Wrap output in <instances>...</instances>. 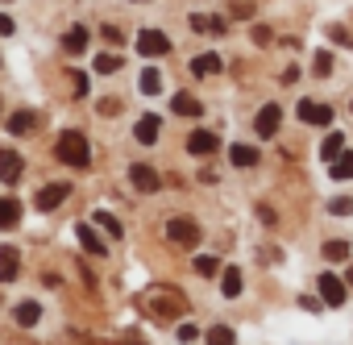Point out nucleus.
<instances>
[{"instance_id":"11","label":"nucleus","mask_w":353,"mask_h":345,"mask_svg":"<svg viewBox=\"0 0 353 345\" xmlns=\"http://www.w3.org/2000/svg\"><path fill=\"white\" fill-rule=\"evenodd\" d=\"M21 270V254L13 246H0V283H13Z\"/></svg>"},{"instance_id":"24","label":"nucleus","mask_w":353,"mask_h":345,"mask_svg":"<svg viewBox=\"0 0 353 345\" xmlns=\"http://www.w3.org/2000/svg\"><path fill=\"white\" fill-rule=\"evenodd\" d=\"M92 225H100L108 237H121V233H125V229H121V221H117L112 213H96V217H92Z\"/></svg>"},{"instance_id":"17","label":"nucleus","mask_w":353,"mask_h":345,"mask_svg":"<svg viewBox=\"0 0 353 345\" xmlns=\"http://www.w3.org/2000/svg\"><path fill=\"white\" fill-rule=\"evenodd\" d=\"M170 108L179 112V117H200V112H204V104H200L196 96H188V92H179V96H174V100H170Z\"/></svg>"},{"instance_id":"20","label":"nucleus","mask_w":353,"mask_h":345,"mask_svg":"<svg viewBox=\"0 0 353 345\" xmlns=\"http://www.w3.org/2000/svg\"><path fill=\"white\" fill-rule=\"evenodd\" d=\"M328 175H332L336 184H345V179H353V154H341L336 162H328Z\"/></svg>"},{"instance_id":"21","label":"nucleus","mask_w":353,"mask_h":345,"mask_svg":"<svg viewBox=\"0 0 353 345\" xmlns=\"http://www.w3.org/2000/svg\"><path fill=\"white\" fill-rule=\"evenodd\" d=\"M225 63H221V55H200V59H192V71L196 75H216Z\"/></svg>"},{"instance_id":"37","label":"nucleus","mask_w":353,"mask_h":345,"mask_svg":"<svg viewBox=\"0 0 353 345\" xmlns=\"http://www.w3.org/2000/svg\"><path fill=\"white\" fill-rule=\"evenodd\" d=\"M254 42H258V46H266V42H270V30H266V26H258V30H254Z\"/></svg>"},{"instance_id":"26","label":"nucleus","mask_w":353,"mask_h":345,"mask_svg":"<svg viewBox=\"0 0 353 345\" xmlns=\"http://www.w3.org/2000/svg\"><path fill=\"white\" fill-rule=\"evenodd\" d=\"M324 258L328 262H345L349 258V241H324Z\"/></svg>"},{"instance_id":"4","label":"nucleus","mask_w":353,"mask_h":345,"mask_svg":"<svg viewBox=\"0 0 353 345\" xmlns=\"http://www.w3.org/2000/svg\"><path fill=\"white\" fill-rule=\"evenodd\" d=\"M129 184H133L137 192H145V196H154V192L162 188L158 170H154V166H145V162H133V166H129Z\"/></svg>"},{"instance_id":"38","label":"nucleus","mask_w":353,"mask_h":345,"mask_svg":"<svg viewBox=\"0 0 353 345\" xmlns=\"http://www.w3.org/2000/svg\"><path fill=\"white\" fill-rule=\"evenodd\" d=\"M349 287H353V266H349Z\"/></svg>"},{"instance_id":"7","label":"nucleus","mask_w":353,"mask_h":345,"mask_svg":"<svg viewBox=\"0 0 353 345\" xmlns=\"http://www.w3.org/2000/svg\"><path fill=\"white\" fill-rule=\"evenodd\" d=\"M21 170H26V162H21V154L17 150H0V184H17L21 179Z\"/></svg>"},{"instance_id":"23","label":"nucleus","mask_w":353,"mask_h":345,"mask_svg":"<svg viewBox=\"0 0 353 345\" xmlns=\"http://www.w3.org/2000/svg\"><path fill=\"white\" fill-rule=\"evenodd\" d=\"M229 158H233V166H254V162H258V150H254V146H233Z\"/></svg>"},{"instance_id":"10","label":"nucleus","mask_w":353,"mask_h":345,"mask_svg":"<svg viewBox=\"0 0 353 345\" xmlns=\"http://www.w3.org/2000/svg\"><path fill=\"white\" fill-rule=\"evenodd\" d=\"M67 196H71V184H46V188L38 192V200H34V204H38L42 213H50V208H59Z\"/></svg>"},{"instance_id":"18","label":"nucleus","mask_w":353,"mask_h":345,"mask_svg":"<svg viewBox=\"0 0 353 345\" xmlns=\"http://www.w3.org/2000/svg\"><path fill=\"white\" fill-rule=\"evenodd\" d=\"M13 316H17V324H21V328H34V324L42 320V308H38L34 299H26V304H17V312H13Z\"/></svg>"},{"instance_id":"31","label":"nucleus","mask_w":353,"mask_h":345,"mask_svg":"<svg viewBox=\"0 0 353 345\" xmlns=\"http://www.w3.org/2000/svg\"><path fill=\"white\" fill-rule=\"evenodd\" d=\"M328 213H332V217H349V213H353V200H349V196H336V200L328 204Z\"/></svg>"},{"instance_id":"14","label":"nucleus","mask_w":353,"mask_h":345,"mask_svg":"<svg viewBox=\"0 0 353 345\" xmlns=\"http://www.w3.org/2000/svg\"><path fill=\"white\" fill-rule=\"evenodd\" d=\"M75 237H79V246H83V250H88V254H96V258H100V254H104V241H100V237H96V229H92V225H88V221H83V225H75Z\"/></svg>"},{"instance_id":"2","label":"nucleus","mask_w":353,"mask_h":345,"mask_svg":"<svg viewBox=\"0 0 353 345\" xmlns=\"http://www.w3.org/2000/svg\"><path fill=\"white\" fill-rule=\"evenodd\" d=\"M166 237H170L174 246H196V241H200V225H196L192 217H170V221H166Z\"/></svg>"},{"instance_id":"6","label":"nucleus","mask_w":353,"mask_h":345,"mask_svg":"<svg viewBox=\"0 0 353 345\" xmlns=\"http://www.w3.org/2000/svg\"><path fill=\"white\" fill-rule=\"evenodd\" d=\"M316 287H320V304H328V308H341V304H345V295H349V291H345V283H341L336 275H320V283H316Z\"/></svg>"},{"instance_id":"12","label":"nucleus","mask_w":353,"mask_h":345,"mask_svg":"<svg viewBox=\"0 0 353 345\" xmlns=\"http://www.w3.org/2000/svg\"><path fill=\"white\" fill-rule=\"evenodd\" d=\"M158 125H162V121H158L154 112H145V117L133 125V137H137L141 146H154V141H158Z\"/></svg>"},{"instance_id":"30","label":"nucleus","mask_w":353,"mask_h":345,"mask_svg":"<svg viewBox=\"0 0 353 345\" xmlns=\"http://www.w3.org/2000/svg\"><path fill=\"white\" fill-rule=\"evenodd\" d=\"M312 71H316L320 79H324V75H332V55H328V50H320V55H316V63H312Z\"/></svg>"},{"instance_id":"27","label":"nucleus","mask_w":353,"mask_h":345,"mask_svg":"<svg viewBox=\"0 0 353 345\" xmlns=\"http://www.w3.org/2000/svg\"><path fill=\"white\" fill-rule=\"evenodd\" d=\"M96 71H100V75L121 71V55H112V50H108V55H100V59H96Z\"/></svg>"},{"instance_id":"35","label":"nucleus","mask_w":353,"mask_h":345,"mask_svg":"<svg viewBox=\"0 0 353 345\" xmlns=\"http://www.w3.org/2000/svg\"><path fill=\"white\" fill-rule=\"evenodd\" d=\"M104 42H112V46H117V42H125V34H121L117 26H104Z\"/></svg>"},{"instance_id":"13","label":"nucleus","mask_w":353,"mask_h":345,"mask_svg":"<svg viewBox=\"0 0 353 345\" xmlns=\"http://www.w3.org/2000/svg\"><path fill=\"white\" fill-rule=\"evenodd\" d=\"M63 50H67V55H83V50H88V26H71V30L63 34Z\"/></svg>"},{"instance_id":"33","label":"nucleus","mask_w":353,"mask_h":345,"mask_svg":"<svg viewBox=\"0 0 353 345\" xmlns=\"http://www.w3.org/2000/svg\"><path fill=\"white\" fill-rule=\"evenodd\" d=\"M71 83H75V96H88V75L83 71H71Z\"/></svg>"},{"instance_id":"28","label":"nucleus","mask_w":353,"mask_h":345,"mask_svg":"<svg viewBox=\"0 0 353 345\" xmlns=\"http://www.w3.org/2000/svg\"><path fill=\"white\" fill-rule=\"evenodd\" d=\"M158 88H162V75H158L154 67H145V71H141V92H145V96H154Z\"/></svg>"},{"instance_id":"16","label":"nucleus","mask_w":353,"mask_h":345,"mask_svg":"<svg viewBox=\"0 0 353 345\" xmlns=\"http://www.w3.org/2000/svg\"><path fill=\"white\" fill-rule=\"evenodd\" d=\"M34 125H38V112H30V108H17V112L9 117V133H17V137L30 133Z\"/></svg>"},{"instance_id":"36","label":"nucleus","mask_w":353,"mask_h":345,"mask_svg":"<svg viewBox=\"0 0 353 345\" xmlns=\"http://www.w3.org/2000/svg\"><path fill=\"white\" fill-rule=\"evenodd\" d=\"M13 30H17V26H13V17H9V13H0V38H9Z\"/></svg>"},{"instance_id":"25","label":"nucleus","mask_w":353,"mask_h":345,"mask_svg":"<svg viewBox=\"0 0 353 345\" xmlns=\"http://www.w3.org/2000/svg\"><path fill=\"white\" fill-rule=\"evenodd\" d=\"M233 341H237V333L229 324H212L208 328V345H233Z\"/></svg>"},{"instance_id":"29","label":"nucleus","mask_w":353,"mask_h":345,"mask_svg":"<svg viewBox=\"0 0 353 345\" xmlns=\"http://www.w3.org/2000/svg\"><path fill=\"white\" fill-rule=\"evenodd\" d=\"M196 270H200V275H204V279H212V275H216V270H221V262H216V258H212V254H200V258H196Z\"/></svg>"},{"instance_id":"9","label":"nucleus","mask_w":353,"mask_h":345,"mask_svg":"<svg viewBox=\"0 0 353 345\" xmlns=\"http://www.w3.org/2000/svg\"><path fill=\"white\" fill-rule=\"evenodd\" d=\"M279 121H283V108H279V104H266V108H258V121H254L258 137H274V133H279Z\"/></svg>"},{"instance_id":"5","label":"nucleus","mask_w":353,"mask_h":345,"mask_svg":"<svg viewBox=\"0 0 353 345\" xmlns=\"http://www.w3.org/2000/svg\"><path fill=\"white\" fill-rule=\"evenodd\" d=\"M188 150H192L196 158H208V154L221 150V137L208 133V129H192V133H188Z\"/></svg>"},{"instance_id":"15","label":"nucleus","mask_w":353,"mask_h":345,"mask_svg":"<svg viewBox=\"0 0 353 345\" xmlns=\"http://www.w3.org/2000/svg\"><path fill=\"white\" fill-rule=\"evenodd\" d=\"M13 225H21V204L0 196V229H13Z\"/></svg>"},{"instance_id":"3","label":"nucleus","mask_w":353,"mask_h":345,"mask_svg":"<svg viewBox=\"0 0 353 345\" xmlns=\"http://www.w3.org/2000/svg\"><path fill=\"white\" fill-rule=\"evenodd\" d=\"M137 55L141 59H162V55H170V38L162 30H141L137 34Z\"/></svg>"},{"instance_id":"1","label":"nucleus","mask_w":353,"mask_h":345,"mask_svg":"<svg viewBox=\"0 0 353 345\" xmlns=\"http://www.w3.org/2000/svg\"><path fill=\"white\" fill-rule=\"evenodd\" d=\"M54 150H59V158H63L67 166H88V162H92V146H88V137H83L79 129H63Z\"/></svg>"},{"instance_id":"34","label":"nucleus","mask_w":353,"mask_h":345,"mask_svg":"<svg viewBox=\"0 0 353 345\" xmlns=\"http://www.w3.org/2000/svg\"><path fill=\"white\" fill-rule=\"evenodd\" d=\"M196 337H200V328H196V324H179V341H183V345H192Z\"/></svg>"},{"instance_id":"8","label":"nucleus","mask_w":353,"mask_h":345,"mask_svg":"<svg viewBox=\"0 0 353 345\" xmlns=\"http://www.w3.org/2000/svg\"><path fill=\"white\" fill-rule=\"evenodd\" d=\"M299 121L303 125H332V108L328 104H316V100H299Z\"/></svg>"},{"instance_id":"22","label":"nucleus","mask_w":353,"mask_h":345,"mask_svg":"<svg viewBox=\"0 0 353 345\" xmlns=\"http://www.w3.org/2000/svg\"><path fill=\"white\" fill-rule=\"evenodd\" d=\"M320 154H324V158H332V162H336V158H341V154H345V137H341V133H328V137H324V141H320Z\"/></svg>"},{"instance_id":"19","label":"nucleus","mask_w":353,"mask_h":345,"mask_svg":"<svg viewBox=\"0 0 353 345\" xmlns=\"http://www.w3.org/2000/svg\"><path fill=\"white\" fill-rule=\"evenodd\" d=\"M221 295H229V299L241 295V270H237V266H229V270L221 275Z\"/></svg>"},{"instance_id":"32","label":"nucleus","mask_w":353,"mask_h":345,"mask_svg":"<svg viewBox=\"0 0 353 345\" xmlns=\"http://www.w3.org/2000/svg\"><path fill=\"white\" fill-rule=\"evenodd\" d=\"M328 38H332L336 46H353V34H349V30H341V26H328Z\"/></svg>"}]
</instances>
